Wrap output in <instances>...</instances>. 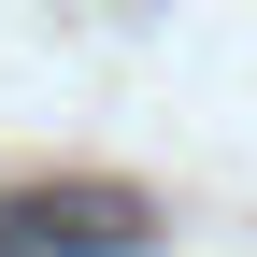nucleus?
Here are the masks:
<instances>
[{
	"mask_svg": "<svg viewBox=\"0 0 257 257\" xmlns=\"http://www.w3.org/2000/svg\"><path fill=\"white\" fill-rule=\"evenodd\" d=\"M157 243V200L143 186H15L0 200V257H143Z\"/></svg>",
	"mask_w": 257,
	"mask_h": 257,
	"instance_id": "nucleus-1",
	"label": "nucleus"
}]
</instances>
